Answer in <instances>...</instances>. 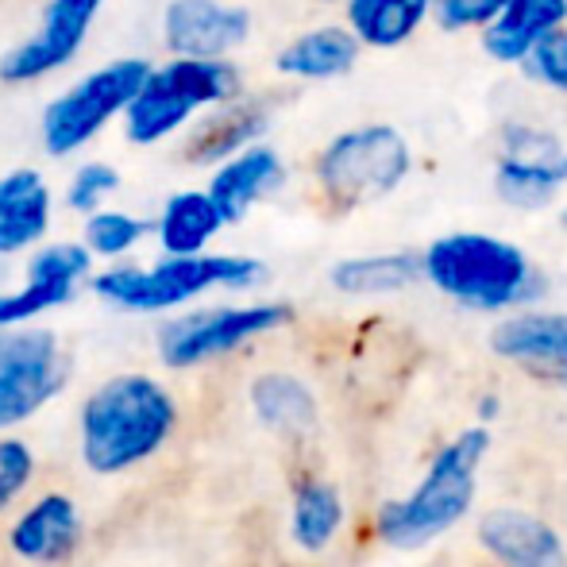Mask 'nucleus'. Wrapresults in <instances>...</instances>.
<instances>
[{
  "label": "nucleus",
  "instance_id": "obj_1",
  "mask_svg": "<svg viewBox=\"0 0 567 567\" xmlns=\"http://www.w3.org/2000/svg\"><path fill=\"white\" fill-rule=\"evenodd\" d=\"M174 398L147 374H120L82 410V455L90 471L116 475L151 460L174 433Z\"/></svg>",
  "mask_w": 567,
  "mask_h": 567
},
{
  "label": "nucleus",
  "instance_id": "obj_2",
  "mask_svg": "<svg viewBox=\"0 0 567 567\" xmlns=\"http://www.w3.org/2000/svg\"><path fill=\"white\" fill-rule=\"evenodd\" d=\"M421 275L471 309H509L540 290L529 255L486 231H452L433 239L421 255Z\"/></svg>",
  "mask_w": 567,
  "mask_h": 567
},
{
  "label": "nucleus",
  "instance_id": "obj_3",
  "mask_svg": "<svg viewBox=\"0 0 567 567\" xmlns=\"http://www.w3.org/2000/svg\"><path fill=\"white\" fill-rule=\"evenodd\" d=\"M239 93L244 78L228 59L174 54L163 66H147L132 105L124 109V135L135 147H155Z\"/></svg>",
  "mask_w": 567,
  "mask_h": 567
},
{
  "label": "nucleus",
  "instance_id": "obj_4",
  "mask_svg": "<svg viewBox=\"0 0 567 567\" xmlns=\"http://www.w3.org/2000/svg\"><path fill=\"white\" fill-rule=\"evenodd\" d=\"M262 278V262L247 255H163L151 267H113L93 278L97 298L132 313H163L209 290H247Z\"/></svg>",
  "mask_w": 567,
  "mask_h": 567
},
{
  "label": "nucleus",
  "instance_id": "obj_5",
  "mask_svg": "<svg viewBox=\"0 0 567 567\" xmlns=\"http://www.w3.org/2000/svg\"><path fill=\"white\" fill-rule=\"evenodd\" d=\"M491 436L483 429L455 436V441L433 460L425 483L405 502H390L379 514V537L398 548H417L444 533L449 525L467 514L475 498V471L483 463V452Z\"/></svg>",
  "mask_w": 567,
  "mask_h": 567
},
{
  "label": "nucleus",
  "instance_id": "obj_6",
  "mask_svg": "<svg viewBox=\"0 0 567 567\" xmlns=\"http://www.w3.org/2000/svg\"><path fill=\"white\" fill-rule=\"evenodd\" d=\"M413 171V151L394 124H359L324 143L317 186L337 209H363L390 197Z\"/></svg>",
  "mask_w": 567,
  "mask_h": 567
},
{
  "label": "nucleus",
  "instance_id": "obj_7",
  "mask_svg": "<svg viewBox=\"0 0 567 567\" xmlns=\"http://www.w3.org/2000/svg\"><path fill=\"white\" fill-rule=\"evenodd\" d=\"M147 66V59H113L105 66L90 70L85 78H78L66 93H59L39 120L47 155L66 158L74 151L90 147L116 116H124Z\"/></svg>",
  "mask_w": 567,
  "mask_h": 567
},
{
  "label": "nucleus",
  "instance_id": "obj_8",
  "mask_svg": "<svg viewBox=\"0 0 567 567\" xmlns=\"http://www.w3.org/2000/svg\"><path fill=\"white\" fill-rule=\"evenodd\" d=\"M290 321V309L275 301L259 306H220V309H197L178 321H171L158 332V351L166 367H197L205 359L228 355L244 348L247 340L267 337Z\"/></svg>",
  "mask_w": 567,
  "mask_h": 567
},
{
  "label": "nucleus",
  "instance_id": "obj_9",
  "mask_svg": "<svg viewBox=\"0 0 567 567\" xmlns=\"http://www.w3.org/2000/svg\"><path fill=\"white\" fill-rule=\"evenodd\" d=\"M66 382L59 340L43 329H0V433L39 413Z\"/></svg>",
  "mask_w": 567,
  "mask_h": 567
},
{
  "label": "nucleus",
  "instance_id": "obj_10",
  "mask_svg": "<svg viewBox=\"0 0 567 567\" xmlns=\"http://www.w3.org/2000/svg\"><path fill=\"white\" fill-rule=\"evenodd\" d=\"M494 189L514 209H545L567 189V143L540 124H506L494 158Z\"/></svg>",
  "mask_w": 567,
  "mask_h": 567
},
{
  "label": "nucleus",
  "instance_id": "obj_11",
  "mask_svg": "<svg viewBox=\"0 0 567 567\" xmlns=\"http://www.w3.org/2000/svg\"><path fill=\"white\" fill-rule=\"evenodd\" d=\"M105 0H47L39 28L0 59V82L31 85L78 59Z\"/></svg>",
  "mask_w": 567,
  "mask_h": 567
},
{
  "label": "nucleus",
  "instance_id": "obj_12",
  "mask_svg": "<svg viewBox=\"0 0 567 567\" xmlns=\"http://www.w3.org/2000/svg\"><path fill=\"white\" fill-rule=\"evenodd\" d=\"M93 255L85 251V244H47L31 255L28 278L20 290L0 293V329L12 324H28L35 317H43L47 309L66 306L78 293V286L90 278Z\"/></svg>",
  "mask_w": 567,
  "mask_h": 567
},
{
  "label": "nucleus",
  "instance_id": "obj_13",
  "mask_svg": "<svg viewBox=\"0 0 567 567\" xmlns=\"http://www.w3.org/2000/svg\"><path fill=\"white\" fill-rule=\"evenodd\" d=\"M251 35V12L228 0H171L163 12V39L171 54L228 59Z\"/></svg>",
  "mask_w": 567,
  "mask_h": 567
},
{
  "label": "nucleus",
  "instance_id": "obj_14",
  "mask_svg": "<svg viewBox=\"0 0 567 567\" xmlns=\"http://www.w3.org/2000/svg\"><path fill=\"white\" fill-rule=\"evenodd\" d=\"M282 182H286L282 155H278L275 147H267V143H247L244 151L220 158L205 194L213 197V205L220 209L225 225H236V220H244L262 197L275 194Z\"/></svg>",
  "mask_w": 567,
  "mask_h": 567
},
{
  "label": "nucleus",
  "instance_id": "obj_15",
  "mask_svg": "<svg viewBox=\"0 0 567 567\" xmlns=\"http://www.w3.org/2000/svg\"><path fill=\"white\" fill-rule=\"evenodd\" d=\"M494 351L540 379L567 382V313H525L494 329Z\"/></svg>",
  "mask_w": 567,
  "mask_h": 567
},
{
  "label": "nucleus",
  "instance_id": "obj_16",
  "mask_svg": "<svg viewBox=\"0 0 567 567\" xmlns=\"http://www.w3.org/2000/svg\"><path fill=\"white\" fill-rule=\"evenodd\" d=\"M51 213L54 202L43 174L31 166L0 174V259L43 244Z\"/></svg>",
  "mask_w": 567,
  "mask_h": 567
},
{
  "label": "nucleus",
  "instance_id": "obj_17",
  "mask_svg": "<svg viewBox=\"0 0 567 567\" xmlns=\"http://www.w3.org/2000/svg\"><path fill=\"white\" fill-rule=\"evenodd\" d=\"M270 127V109L251 97H231L225 105L197 116L194 135L186 140V158L202 166H217L220 158L244 151L247 143H259V135Z\"/></svg>",
  "mask_w": 567,
  "mask_h": 567
},
{
  "label": "nucleus",
  "instance_id": "obj_18",
  "mask_svg": "<svg viewBox=\"0 0 567 567\" xmlns=\"http://www.w3.org/2000/svg\"><path fill=\"white\" fill-rule=\"evenodd\" d=\"M355 62H359V39L348 31V23H321V28H309L301 35H293L278 51L275 66L278 74L293 78V82H332V78L351 74Z\"/></svg>",
  "mask_w": 567,
  "mask_h": 567
},
{
  "label": "nucleus",
  "instance_id": "obj_19",
  "mask_svg": "<svg viewBox=\"0 0 567 567\" xmlns=\"http://www.w3.org/2000/svg\"><path fill=\"white\" fill-rule=\"evenodd\" d=\"M78 537H82L78 506L66 494H47V498H39L31 509H23L20 522L8 533V545H12V553L23 556V560L54 564L74 553Z\"/></svg>",
  "mask_w": 567,
  "mask_h": 567
},
{
  "label": "nucleus",
  "instance_id": "obj_20",
  "mask_svg": "<svg viewBox=\"0 0 567 567\" xmlns=\"http://www.w3.org/2000/svg\"><path fill=\"white\" fill-rule=\"evenodd\" d=\"M567 23V0H506L483 28V51L502 66H522L529 47Z\"/></svg>",
  "mask_w": 567,
  "mask_h": 567
},
{
  "label": "nucleus",
  "instance_id": "obj_21",
  "mask_svg": "<svg viewBox=\"0 0 567 567\" xmlns=\"http://www.w3.org/2000/svg\"><path fill=\"white\" fill-rule=\"evenodd\" d=\"M483 545L506 567H567L560 537L522 509H494L478 529Z\"/></svg>",
  "mask_w": 567,
  "mask_h": 567
},
{
  "label": "nucleus",
  "instance_id": "obj_22",
  "mask_svg": "<svg viewBox=\"0 0 567 567\" xmlns=\"http://www.w3.org/2000/svg\"><path fill=\"white\" fill-rule=\"evenodd\" d=\"M343 16L359 47L394 51L425 28L429 0H343Z\"/></svg>",
  "mask_w": 567,
  "mask_h": 567
},
{
  "label": "nucleus",
  "instance_id": "obj_23",
  "mask_svg": "<svg viewBox=\"0 0 567 567\" xmlns=\"http://www.w3.org/2000/svg\"><path fill=\"white\" fill-rule=\"evenodd\" d=\"M225 228V217L205 189H182L163 205L155 220V239L163 255H197Z\"/></svg>",
  "mask_w": 567,
  "mask_h": 567
},
{
  "label": "nucleus",
  "instance_id": "obj_24",
  "mask_svg": "<svg viewBox=\"0 0 567 567\" xmlns=\"http://www.w3.org/2000/svg\"><path fill=\"white\" fill-rule=\"evenodd\" d=\"M421 278V255L410 251H382V255H359L332 267V286L351 298H382L398 293Z\"/></svg>",
  "mask_w": 567,
  "mask_h": 567
},
{
  "label": "nucleus",
  "instance_id": "obj_25",
  "mask_svg": "<svg viewBox=\"0 0 567 567\" xmlns=\"http://www.w3.org/2000/svg\"><path fill=\"white\" fill-rule=\"evenodd\" d=\"M251 405L259 413L262 425H270L275 433L301 436L317 425V398L309 394V386L293 374H262L251 386Z\"/></svg>",
  "mask_w": 567,
  "mask_h": 567
},
{
  "label": "nucleus",
  "instance_id": "obj_26",
  "mask_svg": "<svg viewBox=\"0 0 567 567\" xmlns=\"http://www.w3.org/2000/svg\"><path fill=\"white\" fill-rule=\"evenodd\" d=\"M343 522V502L337 486L329 483H301L298 498H293V540L309 553H321L332 537H337Z\"/></svg>",
  "mask_w": 567,
  "mask_h": 567
},
{
  "label": "nucleus",
  "instance_id": "obj_27",
  "mask_svg": "<svg viewBox=\"0 0 567 567\" xmlns=\"http://www.w3.org/2000/svg\"><path fill=\"white\" fill-rule=\"evenodd\" d=\"M147 236V220H140L135 213H124V209H101L85 213V251L93 259H124L127 251L140 247V239Z\"/></svg>",
  "mask_w": 567,
  "mask_h": 567
},
{
  "label": "nucleus",
  "instance_id": "obj_28",
  "mask_svg": "<svg viewBox=\"0 0 567 567\" xmlns=\"http://www.w3.org/2000/svg\"><path fill=\"white\" fill-rule=\"evenodd\" d=\"M522 66L533 82L548 85L556 93H567V23L564 28H553L548 35H540L529 47V54L522 59Z\"/></svg>",
  "mask_w": 567,
  "mask_h": 567
},
{
  "label": "nucleus",
  "instance_id": "obj_29",
  "mask_svg": "<svg viewBox=\"0 0 567 567\" xmlns=\"http://www.w3.org/2000/svg\"><path fill=\"white\" fill-rule=\"evenodd\" d=\"M116 189H120L116 166L93 158V163H82L74 171V178H70V186H66V205L74 213H93V209H101V205H109V197H113Z\"/></svg>",
  "mask_w": 567,
  "mask_h": 567
},
{
  "label": "nucleus",
  "instance_id": "obj_30",
  "mask_svg": "<svg viewBox=\"0 0 567 567\" xmlns=\"http://www.w3.org/2000/svg\"><path fill=\"white\" fill-rule=\"evenodd\" d=\"M506 0H429V16L444 31H483Z\"/></svg>",
  "mask_w": 567,
  "mask_h": 567
},
{
  "label": "nucleus",
  "instance_id": "obj_31",
  "mask_svg": "<svg viewBox=\"0 0 567 567\" xmlns=\"http://www.w3.org/2000/svg\"><path fill=\"white\" fill-rule=\"evenodd\" d=\"M35 475V455L23 441H0V509H8Z\"/></svg>",
  "mask_w": 567,
  "mask_h": 567
},
{
  "label": "nucleus",
  "instance_id": "obj_32",
  "mask_svg": "<svg viewBox=\"0 0 567 567\" xmlns=\"http://www.w3.org/2000/svg\"><path fill=\"white\" fill-rule=\"evenodd\" d=\"M560 220H564V228H567V209H564V217H560Z\"/></svg>",
  "mask_w": 567,
  "mask_h": 567
}]
</instances>
